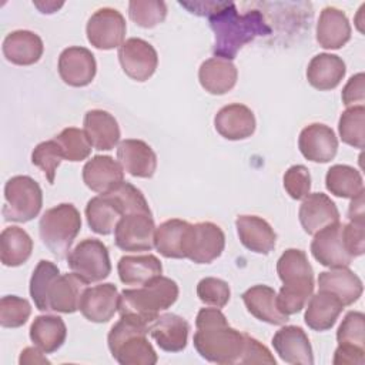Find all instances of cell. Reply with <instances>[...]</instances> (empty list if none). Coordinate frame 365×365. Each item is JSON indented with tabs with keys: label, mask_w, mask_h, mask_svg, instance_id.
Instances as JSON below:
<instances>
[{
	"label": "cell",
	"mask_w": 365,
	"mask_h": 365,
	"mask_svg": "<svg viewBox=\"0 0 365 365\" xmlns=\"http://www.w3.org/2000/svg\"><path fill=\"white\" fill-rule=\"evenodd\" d=\"M214 33L212 54L224 60H234L237 53L259 36L271 34L272 29L259 10L240 14L235 3L224 1L222 6L208 17Z\"/></svg>",
	"instance_id": "obj_1"
},
{
	"label": "cell",
	"mask_w": 365,
	"mask_h": 365,
	"mask_svg": "<svg viewBox=\"0 0 365 365\" xmlns=\"http://www.w3.org/2000/svg\"><path fill=\"white\" fill-rule=\"evenodd\" d=\"M194 348L208 362L238 364L244 351L245 334L230 327L220 308H201L195 318Z\"/></svg>",
	"instance_id": "obj_2"
},
{
	"label": "cell",
	"mask_w": 365,
	"mask_h": 365,
	"mask_svg": "<svg viewBox=\"0 0 365 365\" xmlns=\"http://www.w3.org/2000/svg\"><path fill=\"white\" fill-rule=\"evenodd\" d=\"M277 272L282 287L277 294V305L285 315L305 308L314 294V269L307 254L298 248H288L277 262Z\"/></svg>",
	"instance_id": "obj_3"
},
{
	"label": "cell",
	"mask_w": 365,
	"mask_h": 365,
	"mask_svg": "<svg viewBox=\"0 0 365 365\" xmlns=\"http://www.w3.org/2000/svg\"><path fill=\"white\" fill-rule=\"evenodd\" d=\"M150 324L131 317L120 315L111 327L107 344L113 358L121 365H154L157 354L147 338Z\"/></svg>",
	"instance_id": "obj_4"
},
{
	"label": "cell",
	"mask_w": 365,
	"mask_h": 365,
	"mask_svg": "<svg viewBox=\"0 0 365 365\" xmlns=\"http://www.w3.org/2000/svg\"><path fill=\"white\" fill-rule=\"evenodd\" d=\"M178 298V285L168 277L158 275L140 288L123 289L118 301L120 315H131L151 324L161 311Z\"/></svg>",
	"instance_id": "obj_5"
},
{
	"label": "cell",
	"mask_w": 365,
	"mask_h": 365,
	"mask_svg": "<svg viewBox=\"0 0 365 365\" xmlns=\"http://www.w3.org/2000/svg\"><path fill=\"white\" fill-rule=\"evenodd\" d=\"M80 230V212L70 202L46 210L38 222V234L43 244L58 259L67 257Z\"/></svg>",
	"instance_id": "obj_6"
},
{
	"label": "cell",
	"mask_w": 365,
	"mask_h": 365,
	"mask_svg": "<svg viewBox=\"0 0 365 365\" xmlns=\"http://www.w3.org/2000/svg\"><path fill=\"white\" fill-rule=\"evenodd\" d=\"M43 192L37 181L29 175H14L4 185L3 217L6 221L27 222L38 215Z\"/></svg>",
	"instance_id": "obj_7"
},
{
	"label": "cell",
	"mask_w": 365,
	"mask_h": 365,
	"mask_svg": "<svg viewBox=\"0 0 365 365\" xmlns=\"http://www.w3.org/2000/svg\"><path fill=\"white\" fill-rule=\"evenodd\" d=\"M70 269L86 284L100 282L111 272L107 245L97 238L80 241L67 255Z\"/></svg>",
	"instance_id": "obj_8"
},
{
	"label": "cell",
	"mask_w": 365,
	"mask_h": 365,
	"mask_svg": "<svg viewBox=\"0 0 365 365\" xmlns=\"http://www.w3.org/2000/svg\"><path fill=\"white\" fill-rule=\"evenodd\" d=\"M154 232L151 212H130L118 220L114 228V241L123 251H150L154 247Z\"/></svg>",
	"instance_id": "obj_9"
},
{
	"label": "cell",
	"mask_w": 365,
	"mask_h": 365,
	"mask_svg": "<svg viewBox=\"0 0 365 365\" xmlns=\"http://www.w3.org/2000/svg\"><path fill=\"white\" fill-rule=\"evenodd\" d=\"M127 26L123 14L111 7L98 9L86 26L87 40L98 50H113L124 43Z\"/></svg>",
	"instance_id": "obj_10"
},
{
	"label": "cell",
	"mask_w": 365,
	"mask_h": 365,
	"mask_svg": "<svg viewBox=\"0 0 365 365\" xmlns=\"http://www.w3.org/2000/svg\"><path fill=\"white\" fill-rule=\"evenodd\" d=\"M344 224L336 221L314 234L311 242L312 257L324 267L331 269L334 268H346L352 262V255L348 252L344 234Z\"/></svg>",
	"instance_id": "obj_11"
},
{
	"label": "cell",
	"mask_w": 365,
	"mask_h": 365,
	"mask_svg": "<svg viewBox=\"0 0 365 365\" xmlns=\"http://www.w3.org/2000/svg\"><path fill=\"white\" fill-rule=\"evenodd\" d=\"M225 247L224 231L214 222L191 224L185 258L195 264H210L217 259Z\"/></svg>",
	"instance_id": "obj_12"
},
{
	"label": "cell",
	"mask_w": 365,
	"mask_h": 365,
	"mask_svg": "<svg viewBox=\"0 0 365 365\" xmlns=\"http://www.w3.org/2000/svg\"><path fill=\"white\" fill-rule=\"evenodd\" d=\"M118 61L130 78L145 81L155 73L158 54L148 41L131 37L118 47Z\"/></svg>",
	"instance_id": "obj_13"
},
{
	"label": "cell",
	"mask_w": 365,
	"mask_h": 365,
	"mask_svg": "<svg viewBox=\"0 0 365 365\" xmlns=\"http://www.w3.org/2000/svg\"><path fill=\"white\" fill-rule=\"evenodd\" d=\"M97 71L94 54L81 46L64 48L58 57V74L61 80L71 87L88 86Z\"/></svg>",
	"instance_id": "obj_14"
},
{
	"label": "cell",
	"mask_w": 365,
	"mask_h": 365,
	"mask_svg": "<svg viewBox=\"0 0 365 365\" xmlns=\"http://www.w3.org/2000/svg\"><path fill=\"white\" fill-rule=\"evenodd\" d=\"M120 294L114 284L106 282L86 288L81 294L78 309L83 317L96 324L108 322L118 311Z\"/></svg>",
	"instance_id": "obj_15"
},
{
	"label": "cell",
	"mask_w": 365,
	"mask_h": 365,
	"mask_svg": "<svg viewBox=\"0 0 365 365\" xmlns=\"http://www.w3.org/2000/svg\"><path fill=\"white\" fill-rule=\"evenodd\" d=\"M298 148L301 154L312 163H328L336 155L338 138L331 127L312 123L301 130Z\"/></svg>",
	"instance_id": "obj_16"
},
{
	"label": "cell",
	"mask_w": 365,
	"mask_h": 365,
	"mask_svg": "<svg viewBox=\"0 0 365 365\" xmlns=\"http://www.w3.org/2000/svg\"><path fill=\"white\" fill-rule=\"evenodd\" d=\"M272 346L279 358L292 365H312L314 355L308 335L301 327L285 325L272 336Z\"/></svg>",
	"instance_id": "obj_17"
},
{
	"label": "cell",
	"mask_w": 365,
	"mask_h": 365,
	"mask_svg": "<svg viewBox=\"0 0 365 365\" xmlns=\"http://www.w3.org/2000/svg\"><path fill=\"white\" fill-rule=\"evenodd\" d=\"M83 181L91 191L107 194L124 182V168L110 155H94L83 167Z\"/></svg>",
	"instance_id": "obj_18"
},
{
	"label": "cell",
	"mask_w": 365,
	"mask_h": 365,
	"mask_svg": "<svg viewBox=\"0 0 365 365\" xmlns=\"http://www.w3.org/2000/svg\"><path fill=\"white\" fill-rule=\"evenodd\" d=\"M255 125L257 123L252 110L240 103L224 106L214 117L217 133L231 141L251 137L255 131Z\"/></svg>",
	"instance_id": "obj_19"
},
{
	"label": "cell",
	"mask_w": 365,
	"mask_h": 365,
	"mask_svg": "<svg viewBox=\"0 0 365 365\" xmlns=\"http://www.w3.org/2000/svg\"><path fill=\"white\" fill-rule=\"evenodd\" d=\"M117 160L133 177L151 178L157 170V155L143 140L127 138L117 145Z\"/></svg>",
	"instance_id": "obj_20"
},
{
	"label": "cell",
	"mask_w": 365,
	"mask_h": 365,
	"mask_svg": "<svg viewBox=\"0 0 365 365\" xmlns=\"http://www.w3.org/2000/svg\"><path fill=\"white\" fill-rule=\"evenodd\" d=\"M298 218L304 231L314 235L327 225L339 221V211L327 194L312 192L308 194L299 205Z\"/></svg>",
	"instance_id": "obj_21"
},
{
	"label": "cell",
	"mask_w": 365,
	"mask_h": 365,
	"mask_svg": "<svg viewBox=\"0 0 365 365\" xmlns=\"http://www.w3.org/2000/svg\"><path fill=\"white\" fill-rule=\"evenodd\" d=\"M83 131L94 150H113L120 141V127L114 115L106 110H90L83 120Z\"/></svg>",
	"instance_id": "obj_22"
},
{
	"label": "cell",
	"mask_w": 365,
	"mask_h": 365,
	"mask_svg": "<svg viewBox=\"0 0 365 365\" xmlns=\"http://www.w3.org/2000/svg\"><path fill=\"white\" fill-rule=\"evenodd\" d=\"M190 325L177 314L158 315L150 324V335L160 349L165 352H180L187 346Z\"/></svg>",
	"instance_id": "obj_23"
},
{
	"label": "cell",
	"mask_w": 365,
	"mask_h": 365,
	"mask_svg": "<svg viewBox=\"0 0 365 365\" xmlns=\"http://www.w3.org/2000/svg\"><path fill=\"white\" fill-rule=\"evenodd\" d=\"M241 244L255 254H269L275 248L277 234L272 227L258 215H240L235 220Z\"/></svg>",
	"instance_id": "obj_24"
},
{
	"label": "cell",
	"mask_w": 365,
	"mask_h": 365,
	"mask_svg": "<svg viewBox=\"0 0 365 365\" xmlns=\"http://www.w3.org/2000/svg\"><path fill=\"white\" fill-rule=\"evenodd\" d=\"M87 284L73 271L60 274L51 284L47 294L48 311L61 314H73L78 309L80 298Z\"/></svg>",
	"instance_id": "obj_25"
},
{
	"label": "cell",
	"mask_w": 365,
	"mask_h": 365,
	"mask_svg": "<svg viewBox=\"0 0 365 365\" xmlns=\"http://www.w3.org/2000/svg\"><path fill=\"white\" fill-rule=\"evenodd\" d=\"M43 40L30 30H14L3 40L4 57L17 66H31L43 56Z\"/></svg>",
	"instance_id": "obj_26"
},
{
	"label": "cell",
	"mask_w": 365,
	"mask_h": 365,
	"mask_svg": "<svg viewBox=\"0 0 365 365\" xmlns=\"http://www.w3.org/2000/svg\"><path fill=\"white\" fill-rule=\"evenodd\" d=\"M351 38V24L336 7H325L317 23V41L327 50H338Z\"/></svg>",
	"instance_id": "obj_27"
},
{
	"label": "cell",
	"mask_w": 365,
	"mask_h": 365,
	"mask_svg": "<svg viewBox=\"0 0 365 365\" xmlns=\"http://www.w3.org/2000/svg\"><path fill=\"white\" fill-rule=\"evenodd\" d=\"M318 287L321 291H328L338 297L344 307L356 302L364 291L361 278L348 267L319 272Z\"/></svg>",
	"instance_id": "obj_28"
},
{
	"label": "cell",
	"mask_w": 365,
	"mask_h": 365,
	"mask_svg": "<svg viewBox=\"0 0 365 365\" xmlns=\"http://www.w3.org/2000/svg\"><path fill=\"white\" fill-rule=\"evenodd\" d=\"M247 311L257 319L271 324L284 325L288 315L282 314L277 305V292L268 285H254L241 295Z\"/></svg>",
	"instance_id": "obj_29"
},
{
	"label": "cell",
	"mask_w": 365,
	"mask_h": 365,
	"mask_svg": "<svg viewBox=\"0 0 365 365\" xmlns=\"http://www.w3.org/2000/svg\"><path fill=\"white\" fill-rule=\"evenodd\" d=\"M238 78L237 67L232 61L212 57L201 63L198 80L201 87L214 96H222L234 88Z\"/></svg>",
	"instance_id": "obj_30"
},
{
	"label": "cell",
	"mask_w": 365,
	"mask_h": 365,
	"mask_svg": "<svg viewBox=\"0 0 365 365\" xmlns=\"http://www.w3.org/2000/svg\"><path fill=\"white\" fill-rule=\"evenodd\" d=\"M344 309V304L328 291H318L312 294L307 302V309L304 314V321L308 328L322 332L331 329L339 314Z\"/></svg>",
	"instance_id": "obj_31"
},
{
	"label": "cell",
	"mask_w": 365,
	"mask_h": 365,
	"mask_svg": "<svg viewBox=\"0 0 365 365\" xmlns=\"http://www.w3.org/2000/svg\"><path fill=\"white\" fill-rule=\"evenodd\" d=\"M346 66L344 60L331 53H319L311 58L307 67L308 83L321 91L335 88L344 78Z\"/></svg>",
	"instance_id": "obj_32"
},
{
	"label": "cell",
	"mask_w": 365,
	"mask_h": 365,
	"mask_svg": "<svg viewBox=\"0 0 365 365\" xmlns=\"http://www.w3.org/2000/svg\"><path fill=\"white\" fill-rule=\"evenodd\" d=\"M191 224L180 218L161 222L154 232V247L165 258H185Z\"/></svg>",
	"instance_id": "obj_33"
},
{
	"label": "cell",
	"mask_w": 365,
	"mask_h": 365,
	"mask_svg": "<svg viewBox=\"0 0 365 365\" xmlns=\"http://www.w3.org/2000/svg\"><path fill=\"white\" fill-rule=\"evenodd\" d=\"M123 215L121 205L110 192L93 197L86 205L87 224L93 232L100 235L111 234Z\"/></svg>",
	"instance_id": "obj_34"
},
{
	"label": "cell",
	"mask_w": 365,
	"mask_h": 365,
	"mask_svg": "<svg viewBox=\"0 0 365 365\" xmlns=\"http://www.w3.org/2000/svg\"><path fill=\"white\" fill-rule=\"evenodd\" d=\"M118 278L125 285H144L150 279L161 275V261L153 255H124L117 264Z\"/></svg>",
	"instance_id": "obj_35"
},
{
	"label": "cell",
	"mask_w": 365,
	"mask_h": 365,
	"mask_svg": "<svg viewBox=\"0 0 365 365\" xmlns=\"http://www.w3.org/2000/svg\"><path fill=\"white\" fill-rule=\"evenodd\" d=\"M66 336V324L57 315H38L30 325V339L44 354H51L61 348Z\"/></svg>",
	"instance_id": "obj_36"
},
{
	"label": "cell",
	"mask_w": 365,
	"mask_h": 365,
	"mask_svg": "<svg viewBox=\"0 0 365 365\" xmlns=\"http://www.w3.org/2000/svg\"><path fill=\"white\" fill-rule=\"evenodd\" d=\"M33 251L31 237L20 227H6L0 234V259L4 267L24 264Z\"/></svg>",
	"instance_id": "obj_37"
},
{
	"label": "cell",
	"mask_w": 365,
	"mask_h": 365,
	"mask_svg": "<svg viewBox=\"0 0 365 365\" xmlns=\"http://www.w3.org/2000/svg\"><path fill=\"white\" fill-rule=\"evenodd\" d=\"M325 187L335 197L355 198L364 192V180L356 168L346 164H335L327 171Z\"/></svg>",
	"instance_id": "obj_38"
},
{
	"label": "cell",
	"mask_w": 365,
	"mask_h": 365,
	"mask_svg": "<svg viewBox=\"0 0 365 365\" xmlns=\"http://www.w3.org/2000/svg\"><path fill=\"white\" fill-rule=\"evenodd\" d=\"M338 131L342 143L362 150L365 144V107L351 106L342 111L338 121Z\"/></svg>",
	"instance_id": "obj_39"
},
{
	"label": "cell",
	"mask_w": 365,
	"mask_h": 365,
	"mask_svg": "<svg viewBox=\"0 0 365 365\" xmlns=\"http://www.w3.org/2000/svg\"><path fill=\"white\" fill-rule=\"evenodd\" d=\"M60 275L58 267L47 259H40L36 265L31 278H30V297L38 311H48L47 305V294L54 282V279Z\"/></svg>",
	"instance_id": "obj_40"
},
{
	"label": "cell",
	"mask_w": 365,
	"mask_h": 365,
	"mask_svg": "<svg viewBox=\"0 0 365 365\" xmlns=\"http://www.w3.org/2000/svg\"><path fill=\"white\" fill-rule=\"evenodd\" d=\"M128 16L137 26L153 29L165 20L167 6L161 0H131Z\"/></svg>",
	"instance_id": "obj_41"
},
{
	"label": "cell",
	"mask_w": 365,
	"mask_h": 365,
	"mask_svg": "<svg viewBox=\"0 0 365 365\" xmlns=\"http://www.w3.org/2000/svg\"><path fill=\"white\" fill-rule=\"evenodd\" d=\"M58 143L63 157L67 161H83L91 153V144L88 143L83 130L76 127H67L54 137Z\"/></svg>",
	"instance_id": "obj_42"
},
{
	"label": "cell",
	"mask_w": 365,
	"mask_h": 365,
	"mask_svg": "<svg viewBox=\"0 0 365 365\" xmlns=\"http://www.w3.org/2000/svg\"><path fill=\"white\" fill-rule=\"evenodd\" d=\"M61 160H64V157L58 143L54 138L37 144L31 153V163L44 173L50 184L54 182L56 171Z\"/></svg>",
	"instance_id": "obj_43"
},
{
	"label": "cell",
	"mask_w": 365,
	"mask_h": 365,
	"mask_svg": "<svg viewBox=\"0 0 365 365\" xmlns=\"http://www.w3.org/2000/svg\"><path fill=\"white\" fill-rule=\"evenodd\" d=\"M31 315V305L17 295H6L0 299V325L3 328H19Z\"/></svg>",
	"instance_id": "obj_44"
},
{
	"label": "cell",
	"mask_w": 365,
	"mask_h": 365,
	"mask_svg": "<svg viewBox=\"0 0 365 365\" xmlns=\"http://www.w3.org/2000/svg\"><path fill=\"white\" fill-rule=\"evenodd\" d=\"M338 345H351L365 349V315L359 311H349L336 331Z\"/></svg>",
	"instance_id": "obj_45"
},
{
	"label": "cell",
	"mask_w": 365,
	"mask_h": 365,
	"mask_svg": "<svg viewBox=\"0 0 365 365\" xmlns=\"http://www.w3.org/2000/svg\"><path fill=\"white\" fill-rule=\"evenodd\" d=\"M197 295L201 302L214 308H222L228 304L231 289L228 282L215 277H205L197 284Z\"/></svg>",
	"instance_id": "obj_46"
},
{
	"label": "cell",
	"mask_w": 365,
	"mask_h": 365,
	"mask_svg": "<svg viewBox=\"0 0 365 365\" xmlns=\"http://www.w3.org/2000/svg\"><path fill=\"white\" fill-rule=\"evenodd\" d=\"M284 188L292 200H304L311 190V175L305 165H291L284 174Z\"/></svg>",
	"instance_id": "obj_47"
},
{
	"label": "cell",
	"mask_w": 365,
	"mask_h": 365,
	"mask_svg": "<svg viewBox=\"0 0 365 365\" xmlns=\"http://www.w3.org/2000/svg\"><path fill=\"white\" fill-rule=\"evenodd\" d=\"M275 358L269 352V349L261 344L258 339L250 336L245 334V344H244V351L240 358L238 364H268V365H275Z\"/></svg>",
	"instance_id": "obj_48"
},
{
	"label": "cell",
	"mask_w": 365,
	"mask_h": 365,
	"mask_svg": "<svg viewBox=\"0 0 365 365\" xmlns=\"http://www.w3.org/2000/svg\"><path fill=\"white\" fill-rule=\"evenodd\" d=\"M344 241L352 258L361 257L365 252V222L349 221L342 228Z\"/></svg>",
	"instance_id": "obj_49"
},
{
	"label": "cell",
	"mask_w": 365,
	"mask_h": 365,
	"mask_svg": "<svg viewBox=\"0 0 365 365\" xmlns=\"http://www.w3.org/2000/svg\"><path fill=\"white\" fill-rule=\"evenodd\" d=\"M341 98L346 107L355 106V103H359V104L364 103V100H365V76H364V73H358L348 80V83L342 88Z\"/></svg>",
	"instance_id": "obj_50"
},
{
	"label": "cell",
	"mask_w": 365,
	"mask_h": 365,
	"mask_svg": "<svg viewBox=\"0 0 365 365\" xmlns=\"http://www.w3.org/2000/svg\"><path fill=\"white\" fill-rule=\"evenodd\" d=\"M332 362L335 365H345V364H356L362 365L365 362V349L351 345H338L334 354Z\"/></svg>",
	"instance_id": "obj_51"
},
{
	"label": "cell",
	"mask_w": 365,
	"mask_h": 365,
	"mask_svg": "<svg viewBox=\"0 0 365 365\" xmlns=\"http://www.w3.org/2000/svg\"><path fill=\"white\" fill-rule=\"evenodd\" d=\"M19 364L24 365V364H50V361L43 355V351L36 348H24L20 352V358H19Z\"/></svg>",
	"instance_id": "obj_52"
},
{
	"label": "cell",
	"mask_w": 365,
	"mask_h": 365,
	"mask_svg": "<svg viewBox=\"0 0 365 365\" xmlns=\"http://www.w3.org/2000/svg\"><path fill=\"white\" fill-rule=\"evenodd\" d=\"M349 210H348V218L349 221H358L365 222V212H364V192L356 195L355 198H351Z\"/></svg>",
	"instance_id": "obj_53"
}]
</instances>
